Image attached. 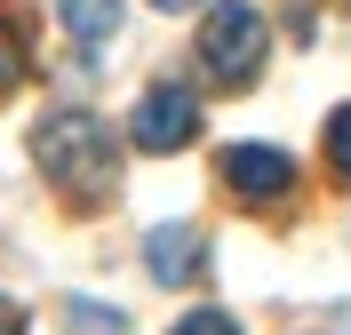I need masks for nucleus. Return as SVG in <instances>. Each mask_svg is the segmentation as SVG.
Wrapping results in <instances>:
<instances>
[{"label":"nucleus","instance_id":"obj_1","mask_svg":"<svg viewBox=\"0 0 351 335\" xmlns=\"http://www.w3.org/2000/svg\"><path fill=\"white\" fill-rule=\"evenodd\" d=\"M32 160L72 208H104L112 184H120V144H112V128L96 112H48L32 128Z\"/></svg>","mask_w":351,"mask_h":335},{"label":"nucleus","instance_id":"obj_2","mask_svg":"<svg viewBox=\"0 0 351 335\" xmlns=\"http://www.w3.org/2000/svg\"><path fill=\"white\" fill-rule=\"evenodd\" d=\"M263 48H271V32H263V16L247 0H216L208 8V24H199V72L216 88H247L263 72Z\"/></svg>","mask_w":351,"mask_h":335},{"label":"nucleus","instance_id":"obj_3","mask_svg":"<svg viewBox=\"0 0 351 335\" xmlns=\"http://www.w3.org/2000/svg\"><path fill=\"white\" fill-rule=\"evenodd\" d=\"M192 136H199V96L192 88L160 80V88L136 96V112H128V144L136 152H184Z\"/></svg>","mask_w":351,"mask_h":335},{"label":"nucleus","instance_id":"obj_4","mask_svg":"<svg viewBox=\"0 0 351 335\" xmlns=\"http://www.w3.org/2000/svg\"><path fill=\"white\" fill-rule=\"evenodd\" d=\"M223 192L240 208H280L287 192H295V160L280 152V144H223Z\"/></svg>","mask_w":351,"mask_h":335},{"label":"nucleus","instance_id":"obj_5","mask_svg":"<svg viewBox=\"0 0 351 335\" xmlns=\"http://www.w3.org/2000/svg\"><path fill=\"white\" fill-rule=\"evenodd\" d=\"M144 271H152L160 288H192L199 271H208V240H199L192 223H152L144 232Z\"/></svg>","mask_w":351,"mask_h":335},{"label":"nucleus","instance_id":"obj_6","mask_svg":"<svg viewBox=\"0 0 351 335\" xmlns=\"http://www.w3.org/2000/svg\"><path fill=\"white\" fill-rule=\"evenodd\" d=\"M24 72H32V8L0 0V96H16Z\"/></svg>","mask_w":351,"mask_h":335},{"label":"nucleus","instance_id":"obj_7","mask_svg":"<svg viewBox=\"0 0 351 335\" xmlns=\"http://www.w3.org/2000/svg\"><path fill=\"white\" fill-rule=\"evenodd\" d=\"M56 16H64V32L80 48H104L120 32V0H56Z\"/></svg>","mask_w":351,"mask_h":335},{"label":"nucleus","instance_id":"obj_8","mask_svg":"<svg viewBox=\"0 0 351 335\" xmlns=\"http://www.w3.org/2000/svg\"><path fill=\"white\" fill-rule=\"evenodd\" d=\"M64 335H128V319L112 303H88V295H64Z\"/></svg>","mask_w":351,"mask_h":335},{"label":"nucleus","instance_id":"obj_9","mask_svg":"<svg viewBox=\"0 0 351 335\" xmlns=\"http://www.w3.org/2000/svg\"><path fill=\"white\" fill-rule=\"evenodd\" d=\"M328 176L351 192V104H335V120H328Z\"/></svg>","mask_w":351,"mask_h":335},{"label":"nucleus","instance_id":"obj_10","mask_svg":"<svg viewBox=\"0 0 351 335\" xmlns=\"http://www.w3.org/2000/svg\"><path fill=\"white\" fill-rule=\"evenodd\" d=\"M176 335H240V327H232L223 312H184V319H176Z\"/></svg>","mask_w":351,"mask_h":335},{"label":"nucleus","instance_id":"obj_11","mask_svg":"<svg viewBox=\"0 0 351 335\" xmlns=\"http://www.w3.org/2000/svg\"><path fill=\"white\" fill-rule=\"evenodd\" d=\"M0 335H24V303H8V295H0Z\"/></svg>","mask_w":351,"mask_h":335},{"label":"nucleus","instance_id":"obj_12","mask_svg":"<svg viewBox=\"0 0 351 335\" xmlns=\"http://www.w3.org/2000/svg\"><path fill=\"white\" fill-rule=\"evenodd\" d=\"M152 8H199V0H152Z\"/></svg>","mask_w":351,"mask_h":335}]
</instances>
